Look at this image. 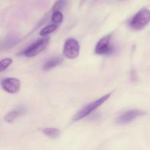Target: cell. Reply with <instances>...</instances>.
Segmentation results:
<instances>
[{"mask_svg":"<svg viewBox=\"0 0 150 150\" xmlns=\"http://www.w3.org/2000/svg\"><path fill=\"white\" fill-rule=\"evenodd\" d=\"M111 93H108L105 95H104V96L100 98L99 99H98L97 100L94 101V102L86 105V106L83 107L81 110H80V111L74 116L73 120H74V121H79V120L87 117L89 114H90L91 113L93 112L97 108H98V107L100 106L103 103H104L111 97Z\"/></svg>","mask_w":150,"mask_h":150,"instance_id":"1","label":"cell"},{"mask_svg":"<svg viewBox=\"0 0 150 150\" xmlns=\"http://www.w3.org/2000/svg\"><path fill=\"white\" fill-rule=\"evenodd\" d=\"M150 21V10L144 8L139 10L132 18L130 26L135 30H140L146 26Z\"/></svg>","mask_w":150,"mask_h":150,"instance_id":"2","label":"cell"},{"mask_svg":"<svg viewBox=\"0 0 150 150\" xmlns=\"http://www.w3.org/2000/svg\"><path fill=\"white\" fill-rule=\"evenodd\" d=\"M80 45L78 40L74 38H69L65 41L63 46V55L67 59H73L79 57Z\"/></svg>","mask_w":150,"mask_h":150,"instance_id":"3","label":"cell"},{"mask_svg":"<svg viewBox=\"0 0 150 150\" xmlns=\"http://www.w3.org/2000/svg\"><path fill=\"white\" fill-rule=\"evenodd\" d=\"M49 38H42L37 40L33 44L28 47L23 52V54L26 57H34L42 52L49 42Z\"/></svg>","mask_w":150,"mask_h":150,"instance_id":"4","label":"cell"},{"mask_svg":"<svg viewBox=\"0 0 150 150\" xmlns=\"http://www.w3.org/2000/svg\"><path fill=\"white\" fill-rule=\"evenodd\" d=\"M111 35H108L101 38L95 47V53L100 55L111 54L114 51V46L111 44Z\"/></svg>","mask_w":150,"mask_h":150,"instance_id":"5","label":"cell"},{"mask_svg":"<svg viewBox=\"0 0 150 150\" xmlns=\"http://www.w3.org/2000/svg\"><path fill=\"white\" fill-rule=\"evenodd\" d=\"M146 114V112L142 110L139 109H133L130 110V111H125L117 119V123L120 125L127 124V123L130 122L133 120H136V118L139 117H142Z\"/></svg>","mask_w":150,"mask_h":150,"instance_id":"6","label":"cell"},{"mask_svg":"<svg viewBox=\"0 0 150 150\" xmlns=\"http://www.w3.org/2000/svg\"><path fill=\"white\" fill-rule=\"evenodd\" d=\"M1 88L5 92L10 94H15L19 92L21 88V82L15 78H6L1 80Z\"/></svg>","mask_w":150,"mask_h":150,"instance_id":"7","label":"cell"},{"mask_svg":"<svg viewBox=\"0 0 150 150\" xmlns=\"http://www.w3.org/2000/svg\"><path fill=\"white\" fill-rule=\"evenodd\" d=\"M26 112V109H25L24 107H18L16 109L13 110V111H10V112L7 113V114L4 117V120L5 122L9 123H11L15 121L17 117H20V116L23 115Z\"/></svg>","mask_w":150,"mask_h":150,"instance_id":"8","label":"cell"},{"mask_svg":"<svg viewBox=\"0 0 150 150\" xmlns=\"http://www.w3.org/2000/svg\"><path fill=\"white\" fill-rule=\"evenodd\" d=\"M62 62V58L60 57H54V58L51 59L48 61L44 64L43 65V70H49L51 69L54 68V67H57V65L60 64Z\"/></svg>","mask_w":150,"mask_h":150,"instance_id":"9","label":"cell"},{"mask_svg":"<svg viewBox=\"0 0 150 150\" xmlns=\"http://www.w3.org/2000/svg\"><path fill=\"white\" fill-rule=\"evenodd\" d=\"M42 133L51 139H57L60 136V130L55 127H45L42 129Z\"/></svg>","mask_w":150,"mask_h":150,"instance_id":"10","label":"cell"},{"mask_svg":"<svg viewBox=\"0 0 150 150\" xmlns=\"http://www.w3.org/2000/svg\"><path fill=\"white\" fill-rule=\"evenodd\" d=\"M57 25H55V24L49 25V26L43 28V29L40 31V35L42 37L47 36V35H49V34L55 32V31L57 30Z\"/></svg>","mask_w":150,"mask_h":150,"instance_id":"11","label":"cell"},{"mask_svg":"<svg viewBox=\"0 0 150 150\" xmlns=\"http://www.w3.org/2000/svg\"><path fill=\"white\" fill-rule=\"evenodd\" d=\"M63 20V15L60 11L54 12L51 21L54 23H60Z\"/></svg>","mask_w":150,"mask_h":150,"instance_id":"12","label":"cell"},{"mask_svg":"<svg viewBox=\"0 0 150 150\" xmlns=\"http://www.w3.org/2000/svg\"><path fill=\"white\" fill-rule=\"evenodd\" d=\"M13 62V60L11 59H4L0 62V72H3Z\"/></svg>","mask_w":150,"mask_h":150,"instance_id":"13","label":"cell"},{"mask_svg":"<svg viewBox=\"0 0 150 150\" xmlns=\"http://www.w3.org/2000/svg\"><path fill=\"white\" fill-rule=\"evenodd\" d=\"M66 3H67V0H58L53 6L52 10L54 12L59 11L61 9H62L65 6Z\"/></svg>","mask_w":150,"mask_h":150,"instance_id":"14","label":"cell"},{"mask_svg":"<svg viewBox=\"0 0 150 150\" xmlns=\"http://www.w3.org/2000/svg\"><path fill=\"white\" fill-rule=\"evenodd\" d=\"M18 38L14 36H10V38L6 39L5 41V46L6 48H10V47L13 46L15 45V44L17 43L18 42Z\"/></svg>","mask_w":150,"mask_h":150,"instance_id":"15","label":"cell"}]
</instances>
